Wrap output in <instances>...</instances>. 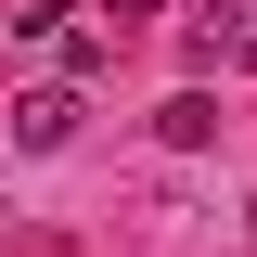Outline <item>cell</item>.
Listing matches in <instances>:
<instances>
[{
  "mask_svg": "<svg viewBox=\"0 0 257 257\" xmlns=\"http://www.w3.org/2000/svg\"><path fill=\"white\" fill-rule=\"evenodd\" d=\"M155 128H167V142H180V155H193V142H206V128H219V103H206V90H180V103H167Z\"/></svg>",
  "mask_w": 257,
  "mask_h": 257,
  "instance_id": "cell-2",
  "label": "cell"
},
{
  "mask_svg": "<svg viewBox=\"0 0 257 257\" xmlns=\"http://www.w3.org/2000/svg\"><path fill=\"white\" fill-rule=\"evenodd\" d=\"M13 142H26V155H64V142H77V90H26L13 103Z\"/></svg>",
  "mask_w": 257,
  "mask_h": 257,
  "instance_id": "cell-1",
  "label": "cell"
},
{
  "mask_svg": "<svg viewBox=\"0 0 257 257\" xmlns=\"http://www.w3.org/2000/svg\"><path fill=\"white\" fill-rule=\"evenodd\" d=\"M90 13H103L116 39H142V26H155V0H90Z\"/></svg>",
  "mask_w": 257,
  "mask_h": 257,
  "instance_id": "cell-3",
  "label": "cell"
}]
</instances>
